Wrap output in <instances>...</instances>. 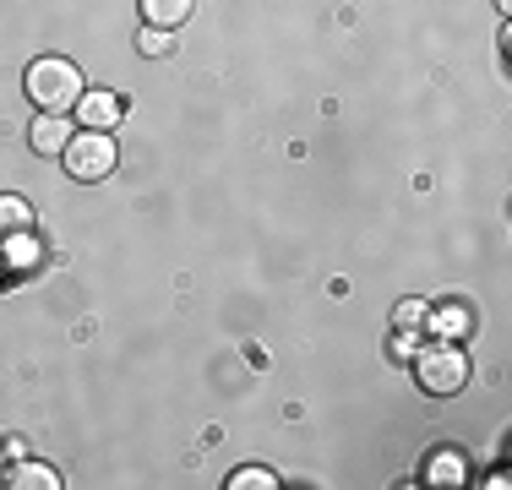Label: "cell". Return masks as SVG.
Listing matches in <instances>:
<instances>
[{"mask_svg":"<svg viewBox=\"0 0 512 490\" xmlns=\"http://www.w3.org/2000/svg\"><path fill=\"white\" fill-rule=\"evenodd\" d=\"M414 360V382H420L431 398H453V392L469 387V349L458 338H425L420 349L409 354Z\"/></svg>","mask_w":512,"mask_h":490,"instance_id":"6da1fadb","label":"cell"},{"mask_svg":"<svg viewBox=\"0 0 512 490\" xmlns=\"http://www.w3.org/2000/svg\"><path fill=\"white\" fill-rule=\"evenodd\" d=\"M82 93H88V82H82L77 60L44 55L28 66V98L39 104V115H66V109H77Z\"/></svg>","mask_w":512,"mask_h":490,"instance_id":"7a4b0ae2","label":"cell"},{"mask_svg":"<svg viewBox=\"0 0 512 490\" xmlns=\"http://www.w3.org/2000/svg\"><path fill=\"white\" fill-rule=\"evenodd\" d=\"M60 158H66V175H71V180H104V175H115L120 147H115V137H109V131H77Z\"/></svg>","mask_w":512,"mask_h":490,"instance_id":"3957f363","label":"cell"},{"mask_svg":"<svg viewBox=\"0 0 512 490\" xmlns=\"http://www.w3.org/2000/svg\"><path fill=\"white\" fill-rule=\"evenodd\" d=\"M71 115H77L82 131H115L120 115H126V98L109 93V88H88V93L77 98V109H71Z\"/></svg>","mask_w":512,"mask_h":490,"instance_id":"277c9868","label":"cell"},{"mask_svg":"<svg viewBox=\"0 0 512 490\" xmlns=\"http://www.w3.org/2000/svg\"><path fill=\"white\" fill-rule=\"evenodd\" d=\"M6 490H60V474L50 463H33V458H11V469L0 474Z\"/></svg>","mask_w":512,"mask_h":490,"instance_id":"5b68a950","label":"cell"},{"mask_svg":"<svg viewBox=\"0 0 512 490\" xmlns=\"http://www.w3.org/2000/svg\"><path fill=\"white\" fill-rule=\"evenodd\" d=\"M71 137H77V131H71L66 126V115H39V120H33V153H39V158H55V153H66V142Z\"/></svg>","mask_w":512,"mask_h":490,"instance_id":"8992f818","label":"cell"},{"mask_svg":"<svg viewBox=\"0 0 512 490\" xmlns=\"http://www.w3.org/2000/svg\"><path fill=\"white\" fill-rule=\"evenodd\" d=\"M425 480L431 485H463L469 480V458L453 452V447H436L431 458H425Z\"/></svg>","mask_w":512,"mask_h":490,"instance_id":"52a82bcc","label":"cell"},{"mask_svg":"<svg viewBox=\"0 0 512 490\" xmlns=\"http://www.w3.org/2000/svg\"><path fill=\"white\" fill-rule=\"evenodd\" d=\"M17 235H33V207L22 202V196H0V245L17 240Z\"/></svg>","mask_w":512,"mask_h":490,"instance_id":"ba28073f","label":"cell"},{"mask_svg":"<svg viewBox=\"0 0 512 490\" xmlns=\"http://www.w3.org/2000/svg\"><path fill=\"white\" fill-rule=\"evenodd\" d=\"M469 333V311L463 305H436L425 311V338H463Z\"/></svg>","mask_w":512,"mask_h":490,"instance_id":"9c48e42d","label":"cell"},{"mask_svg":"<svg viewBox=\"0 0 512 490\" xmlns=\"http://www.w3.org/2000/svg\"><path fill=\"white\" fill-rule=\"evenodd\" d=\"M191 6H197V0H142V22H148V28H169V33H175L180 22L191 17Z\"/></svg>","mask_w":512,"mask_h":490,"instance_id":"30bf717a","label":"cell"},{"mask_svg":"<svg viewBox=\"0 0 512 490\" xmlns=\"http://www.w3.org/2000/svg\"><path fill=\"white\" fill-rule=\"evenodd\" d=\"M0 262H6L11 273H33V267L44 262V251H39V240H33V235H17V240L0 245Z\"/></svg>","mask_w":512,"mask_h":490,"instance_id":"8fae6325","label":"cell"},{"mask_svg":"<svg viewBox=\"0 0 512 490\" xmlns=\"http://www.w3.org/2000/svg\"><path fill=\"white\" fill-rule=\"evenodd\" d=\"M273 485H278V474L273 469H256V463L229 474V490H273Z\"/></svg>","mask_w":512,"mask_h":490,"instance_id":"7c38bea8","label":"cell"},{"mask_svg":"<svg viewBox=\"0 0 512 490\" xmlns=\"http://www.w3.org/2000/svg\"><path fill=\"white\" fill-rule=\"evenodd\" d=\"M425 311H431L425 300H404V305L393 311V327H420V333H425Z\"/></svg>","mask_w":512,"mask_h":490,"instance_id":"4fadbf2b","label":"cell"},{"mask_svg":"<svg viewBox=\"0 0 512 490\" xmlns=\"http://www.w3.org/2000/svg\"><path fill=\"white\" fill-rule=\"evenodd\" d=\"M137 44H142V55H169V49H175V33H169V28H148Z\"/></svg>","mask_w":512,"mask_h":490,"instance_id":"5bb4252c","label":"cell"},{"mask_svg":"<svg viewBox=\"0 0 512 490\" xmlns=\"http://www.w3.org/2000/svg\"><path fill=\"white\" fill-rule=\"evenodd\" d=\"M420 343H425L420 327H393V354H398V360H409V354L420 349Z\"/></svg>","mask_w":512,"mask_h":490,"instance_id":"9a60e30c","label":"cell"},{"mask_svg":"<svg viewBox=\"0 0 512 490\" xmlns=\"http://www.w3.org/2000/svg\"><path fill=\"white\" fill-rule=\"evenodd\" d=\"M0 474H6V469H0Z\"/></svg>","mask_w":512,"mask_h":490,"instance_id":"2e32d148","label":"cell"},{"mask_svg":"<svg viewBox=\"0 0 512 490\" xmlns=\"http://www.w3.org/2000/svg\"><path fill=\"white\" fill-rule=\"evenodd\" d=\"M0 267H6V262H0Z\"/></svg>","mask_w":512,"mask_h":490,"instance_id":"e0dca14e","label":"cell"}]
</instances>
